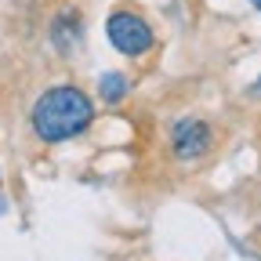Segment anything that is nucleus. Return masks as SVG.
<instances>
[{
	"mask_svg": "<svg viewBox=\"0 0 261 261\" xmlns=\"http://www.w3.org/2000/svg\"><path fill=\"white\" fill-rule=\"evenodd\" d=\"M257 91H261V80H257Z\"/></svg>",
	"mask_w": 261,
	"mask_h": 261,
	"instance_id": "nucleus-6",
	"label": "nucleus"
},
{
	"mask_svg": "<svg viewBox=\"0 0 261 261\" xmlns=\"http://www.w3.org/2000/svg\"><path fill=\"white\" fill-rule=\"evenodd\" d=\"M214 149V127L200 116H185L171 127V152L181 163H196Z\"/></svg>",
	"mask_w": 261,
	"mask_h": 261,
	"instance_id": "nucleus-3",
	"label": "nucleus"
},
{
	"mask_svg": "<svg viewBox=\"0 0 261 261\" xmlns=\"http://www.w3.org/2000/svg\"><path fill=\"white\" fill-rule=\"evenodd\" d=\"M29 123H33V135L44 145L73 142V138L87 135V127L94 123V102L76 84H55L33 102Z\"/></svg>",
	"mask_w": 261,
	"mask_h": 261,
	"instance_id": "nucleus-1",
	"label": "nucleus"
},
{
	"mask_svg": "<svg viewBox=\"0 0 261 261\" xmlns=\"http://www.w3.org/2000/svg\"><path fill=\"white\" fill-rule=\"evenodd\" d=\"M250 4H254V8H257V11H261V0H250Z\"/></svg>",
	"mask_w": 261,
	"mask_h": 261,
	"instance_id": "nucleus-5",
	"label": "nucleus"
},
{
	"mask_svg": "<svg viewBox=\"0 0 261 261\" xmlns=\"http://www.w3.org/2000/svg\"><path fill=\"white\" fill-rule=\"evenodd\" d=\"M123 94H127V80H123L120 73H109V76L102 80V98H106V102H120Z\"/></svg>",
	"mask_w": 261,
	"mask_h": 261,
	"instance_id": "nucleus-4",
	"label": "nucleus"
},
{
	"mask_svg": "<svg viewBox=\"0 0 261 261\" xmlns=\"http://www.w3.org/2000/svg\"><path fill=\"white\" fill-rule=\"evenodd\" d=\"M106 40L113 44L116 55L123 58H145L152 47H156V33L149 25V18L138 11V8H130V4H120L109 11L106 18Z\"/></svg>",
	"mask_w": 261,
	"mask_h": 261,
	"instance_id": "nucleus-2",
	"label": "nucleus"
}]
</instances>
